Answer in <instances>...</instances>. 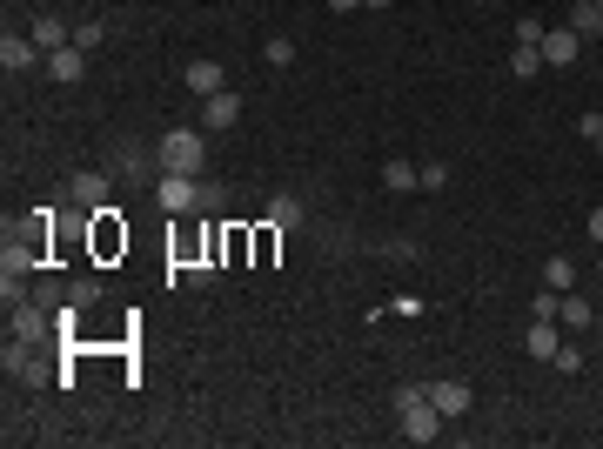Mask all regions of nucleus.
I'll use <instances>...</instances> for the list:
<instances>
[{"label":"nucleus","instance_id":"13","mask_svg":"<svg viewBox=\"0 0 603 449\" xmlns=\"http://www.w3.org/2000/svg\"><path fill=\"white\" fill-rule=\"evenodd\" d=\"M255 262V228H228L222 235V269H248Z\"/></svg>","mask_w":603,"mask_h":449},{"label":"nucleus","instance_id":"28","mask_svg":"<svg viewBox=\"0 0 603 449\" xmlns=\"http://www.w3.org/2000/svg\"><path fill=\"white\" fill-rule=\"evenodd\" d=\"M101 34H108L101 21H81V27H74V47H101Z\"/></svg>","mask_w":603,"mask_h":449},{"label":"nucleus","instance_id":"4","mask_svg":"<svg viewBox=\"0 0 603 449\" xmlns=\"http://www.w3.org/2000/svg\"><path fill=\"white\" fill-rule=\"evenodd\" d=\"M155 202H161V215H195L201 208V175H168V168H161Z\"/></svg>","mask_w":603,"mask_h":449},{"label":"nucleus","instance_id":"8","mask_svg":"<svg viewBox=\"0 0 603 449\" xmlns=\"http://www.w3.org/2000/svg\"><path fill=\"white\" fill-rule=\"evenodd\" d=\"M235 121H242V101H235V88H222V94H208V101H201V128H208V135H228Z\"/></svg>","mask_w":603,"mask_h":449},{"label":"nucleus","instance_id":"27","mask_svg":"<svg viewBox=\"0 0 603 449\" xmlns=\"http://www.w3.org/2000/svg\"><path fill=\"white\" fill-rule=\"evenodd\" d=\"M557 302H563L557 289H543V295H536V302H530V315H543V322H557Z\"/></svg>","mask_w":603,"mask_h":449},{"label":"nucleus","instance_id":"25","mask_svg":"<svg viewBox=\"0 0 603 449\" xmlns=\"http://www.w3.org/2000/svg\"><path fill=\"white\" fill-rule=\"evenodd\" d=\"M67 302H74V309H88V302H101V282H94V275H81V282H67Z\"/></svg>","mask_w":603,"mask_h":449},{"label":"nucleus","instance_id":"15","mask_svg":"<svg viewBox=\"0 0 603 449\" xmlns=\"http://www.w3.org/2000/svg\"><path fill=\"white\" fill-rule=\"evenodd\" d=\"M7 322H14V342H21V349H27V342H41V336H47V315L34 309V302H21V309L7 315Z\"/></svg>","mask_w":603,"mask_h":449},{"label":"nucleus","instance_id":"5","mask_svg":"<svg viewBox=\"0 0 603 449\" xmlns=\"http://www.w3.org/2000/svg\"><path fill=\"white\" fill-rule=\"evenodd\" d=\"M423 389H429V403L443 409V423L469 416V403H476V389H469V382H456V376H436V382H423Z\"/></svg>","mask_w":603,"mask_h":449},{"label":"nucleus","instance_id":"9","mask_svg":"<svg viewBox=\"0 0 603 449\" xmlns=\"http://www.w3.org/2000/svg\"><path fill=\"white\" fill-rule=\"evenodd\" d=\"M67 202L101 208V202H108V168H81V175H67Z\"/></svg>","mask_w":603,"mask_h":449},{"label":"nucleus","instance_id":"11","mask_svg":"<svg viewBox=\"0 0 603 449\" xmlns=\"http://www.w3.org/2000/svg\"><path fill=\"white\" fill-rule=\"evenodd\" d=\"M222 61H215V54H201V61H188V94H201V101H208V94H222Z\"/></svg>","mask_w":603,"mask_h":449},{"label":"nucleus","instance_id":"1","mask_svg":"<svg viewBox=\"0 0 603 449\" xmlns=\"http://www.w3.org/2000/svg\"><path fill=\"white\" fill-rule=\"evenodd\" d=\"M396 416H402V436H409V443H436V436H443V409L429 403L423 382H402L396 389Z\"/></svg>","mask_w":603,"mask_h":449},{"label":"nucleus","instance_id":"10","mask_svg":"<svg viewBox=\"0 0 603 449\" xmlns=\"http://www.w3.org/2000/svg\"><path fill=\"white\" fill-rule=\"evenodd\" d=\"M47 74H54L61 88H74V81L88 74V54H81V47H74V41H67V47H54V54H47Z\"/></svg>","mask_w":603,"mask_h":449},{"label":"nucleus","instance_id":"2","mask_svg":"<svg viewBox=\"0 0 603 449\" xmlns=\"http://www.w3.org/2000/svg\"><path fill=\"white\" fill-rule=\"evenodd\" d=\"M208 128H168V135L155 141V155H161V168H168V175H201V168H208Z\"/></svg>","mask_w":603,"mask_h":449},{"label":"nucleus","instance_id":"21","mask_svg":"<svg viewBox=\"0 0 603 449\" xmlns=\"http://www.w3.org/2000/svg\"><path fill=\"white\" fill-rule=\"evenodd\" d=\"M543 289L570 295V289H577V262H563V255H550V269H543Z\"/></svg>","mask_w":603,"mask_h":449},{"label":"nucleus","instance_id":"17","mask_svg":"<svg viewBox=\"0 0 603 449\" xmlns=\"http://www.w3.org/2000/svg\"><path fill=\"white\" fill-rule=\"evenodd\" d=\"M557 322H570V329H590V322H597V309H590V295H583V289H570V295L557 302Z\"/></svg>","mask_w":603,"mask_h":449},{"label":"nucleus","instance_id":"14","mask_svg":"<svg viewBox=\"0 0 603 449\" xmlns=\"http://www.w3.org/2000/svg\"><path fill=\"white\" fill-rule=\"evenodd\" d=\"M563 27H577L583 41H603V0H577V7H570V21Z\"/></svg>","mask_w":603,"mask_h":449},{"label":"nucleus","instance_id":"6","mask_svg":"<svg viewBox=\"0 0 603 449\" xmlns=\"http://www.w3.org/2000/svg\"><path fill=\"white\" fill-rule=\"evenodd\" d=\"M41 61H47V54L34 47V34H14V27L0 34V68H7V74H27V68H41Z\"/></svg>","mask_w":603,"mask_h":449},{"label":"nucleus","instance_id":"33","mask_svg":"<svg viewBox=\"0 0 603 449\" xmlns=\"http://www.w3.org/2000/svg\"><path fill=\"white\" fill-rule=\"evenodd\" d=\"M597 155H603V128H597Z\"/></svg>","mask_w":603,"mask_h":449},{"label":"nucleus","instance_id":"23","mask_svg":"<svg viewBox=\"0 0 603 449\" xmlns=\"http://www.w3.org/2000/svg\"><path fill=\"white\" fill-rule=\"evenodd\" d=\"M536 68H543V47H516V54H510V74H516V81H536Z\"/></svg>","mask_w":603,"mask_h":449},{"label":"nucleus","instance_id":"31","mask_svg":"<svg viewBox=\"0 0 603 449\" xmlns=\"http://www.w3.org/2000/svg\"><path fill=\"white\" fill-rule=\"evenodd\" d=\"M329 7H335V14H342V7H369V0H329Z\"/></svg>","mask_w":603,"mask_h":449},{"label":"nucleus","instance_id":"29","mask_svg":"<svg viewBox=\"0 0 603 449\" xmlns=\"http://www.w3.org/2000/svg\"><path fill=\"white\" fill-rule=\"evenodd\" d=\"M423 188H449V161H423Z\"/></svg>","mask_w":603,"mask_h":449},{"label":"nucleus","instance_id":"32","mask_svg":"<svg viewBox=\"0 0 603 449\" xmlns=\"http://www.w3.org/2000/svg\"><path fill=\"white\" fill-rule=\"evenodd\" d=\"M590 329H597V336H603V315H597V322H590Z\"/></svg>","mask_w":603,"mask_h":449},{"label":"nucleus","instance_id":"3","mask_svg":"<svg viewBox=\"0 0 603 449\" xmlns=\"http://www.w3.org/2000/svg\"><path fill=\"white\" fill-rule=\"evenodd\" d=\"M88 255H94V262L128 255V222H121V208H114V202L88 208Z\"/></svg>","mask_w":603,"mask_h":449},{"label":"nucleus","instance_id":"26","mask_svg":"<svg viewBox=\"0 0 603 449\" xmlns=\"http://www.w3.org/2000/svg\"><path fill=\"white\" fill-rule=\"evenodd\" d=\"M516 47H543V21H536V14L516 21Z\"/></svg>","mask_w":603,"mask_h":449},{"label":"nucleus","instance_id":"34","mask_svg":"<svg viewBox=\"0 0 603 449\" xmlns=\"http://www.w3.org/2000/svg\"><path fill=\"white\" fill-rule=\"evenodd\" d=\"M597 275H603V262H597Z\"/></svg>","mask_w":603,"mask_h":449},{"label":"nucleus","instance_id":"7","mask_svg":"<svg viewBox=\"0 0 603 449\" xmlns=\"http://www.w3.org/2000/svg\"><path fill=\"white\" fill-rule=\"evenodd\" d=\"M543 61H550V68H577L583 61V34L577 27H543Z\"/></svg>","mask_w":603,"mask_h":449},{"label":"nucleus","instance_id":"19","mask_svg":"<svg viewBox=\"0 0 603 449\" xmlns=\"http://www.w3.org/2000/svg\"><path fill=\"white\" fill-rule=\"evenodd\" d=\"M155 148H121V161H114V168H121V175H128V181H148V175H155Z\"/></svg>","mask_w":603,"mask_h":449},{"label":"nucleus","instance_id":"22","mask_svg":"<svg viewBox=\"0 0 603 449\" xmlns=\"http://www.w3.org/2000/svg\"><path fill=\"white\" fill-rule=\"evenodd\" d=\"M262 215H268L275 228H295V222H302V202H295V195H275V202H268Z\"/></svg>","mask_w":603,"mask_h":449},{"label":"nucleus","instance_id":"30","mask_svg":"<svg viewBox=\"0 0 603 449\" xmlns=\"http://www.w3.org/2000/svg\"><path fill=\"white\" fill-rule=\"evenodd\" d=\"M583 228H590V242L603 248V208H590V215H583Z\"/></svg>","mask_w":603,"mask_h":449},{"label":"nucleus","instance_id":"12","mask_svg":"<svg viewBox=\"0 0 603 449\" xmlns=\"http://www.w3.org/2000/svg\"><path fill=\"white\" fill-rule=\"evenodd\" d=\"M523 349H530L536 362H557V349H563L557 322H543V315H530V336H523Z\"/></svg>","mask_w":603,"mask_h":449},{"label":"nucleus","instance_id":"16","mask_svg":"<svg viewBox=\"0 0 603 449\" xmlns=\"http://www.w3.org/2000/svg\"><path fill=\"white\" fill-rule=\"evenodd\" d=\"M382 188L389 195H409V188H423V168L416 161H382Z\"/></svg>","mask_w":603,"mask_h":449},{"label":"nucleus","instance_id":"18","mask_svg":"<svg viewBox=\"0 0 603 449\" xmlns=\"http://www.w3.org/2000/svg\"><path fill=\"white\" fill-rule=\"evenodd\" d=\"M282 235H289V228H275V222L262 215V228H255V269H268V262L282 255Z\"/></svg>","mask_w":603,"mask_h":449},{"label":"nucleus","instance_id":"35","mask_svg":"<svg viewBox=\"0 0 603 449\" xmlns=\"http://www.w3.org/2000/svg\"><path fill=\"white\" fill-rule=\"evenodd\" d=\"M597 114H603V108H597Z\"/></svg>","mask_w":603,"mask_h":449},{"label":"nucleus","instance_id":"20","mask_svg":"<svg viewBox=\"0 0 603 449\" xmlns=\"http://www.w3.org/2000/svg\"><path fill=\"white\" fill-rule=\"evenodd\" d=\"M27 34H34V47H41V54H54V47H67V27L54 21V14H34V27H27Z\"/></svg>","mask_w":603,"mask_h":449},{"label":"nucleus","instance_id":"24","mask_svg":"<svg viewBox=\"0 0 603 449\" xmlns=\"http://www.w3.org/2000/svg\"><path fill=\"white\" fill-rule=\"evenodd\" d=\"M262 61H268V68H289V61H295V47L282 41V34H268V41H262Z\"/></svg>","mask_w":603,"mask_h":449}]
</instances>
